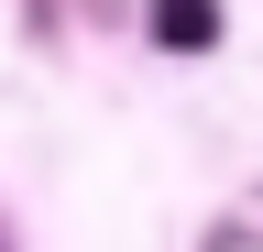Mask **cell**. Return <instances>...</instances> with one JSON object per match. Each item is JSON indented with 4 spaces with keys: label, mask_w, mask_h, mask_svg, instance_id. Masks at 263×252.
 Segmentation results:
<instances>
[{
    "label": "cell",
    "mask_w": 263,
    "mask_h": 252,
    "mask_svg": "<svg viewBox=\"0 0 263 252\" xmlns=\"http://www.w3.org/2000/svg\"><path fill=\"white\" fill-rule=\"evenodd\" d=\"M154 44H164V55L219 44V0H154Z\"/></svg>",
    "instance_id": "obj_1"
}]
</instances>
